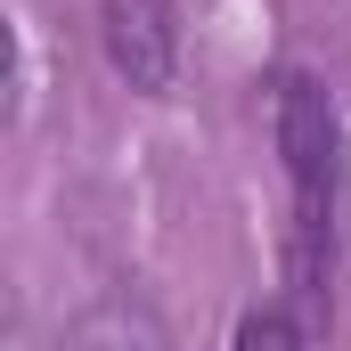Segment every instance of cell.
Masks as SVG:
<instances>
[{
	"instance_id": "cell-4",
	"label": "cell",
	"mask_w": 351,
	"mask_h": 351,
	"mask_svg": "<svg viewBox=\"0 0 351 351\" xmlns=\"http://www.w3.org/2000/svg\"><path fill=\"white\" fill-rule=\"evenodd\" d=\"M82 351H164V335L139 319V311H106L82 327Z\"/></svg>"
},
{
	"instance_id": "cell-1",
	"label": "cell",
	"mask_w": 351,
	"mask_h": 351,
	"mask_svg": "<svg viewBox=\"0 0 351 351\" xmlns=\"http://www.w3.org/2000/svg\"><path fill=\"white\" fill-rule=\"evenodd\" d=\"M278 156L294 188V221H286V278L311 327H327L335 302V229H343V123L319 74H286L278 82Z\"/></svg>"
},
{
	"instance_id": "cell-2",
	"label": "cell",
	"mask_w": 351,
	"mask_h": 351,
	"mask_svg": "<svg viewBox=\"0 0 351 351\" xmlns=\"http://www.w3.org/2000/svg\"><path fill=\"white\" fill-rule=\"evenodd\" d=\"M98 49L131 90L164 98L180 74V16L172 0H98Z\"/></svg>"
},
{
	"instance_id": "cell-3",
	"label": "cell",
	"mask_w": 351,
	"mask_h": 351,
	"mask_svg": "<svg viewBox=\"0 0 351 351\" xmlns=\"http://www.w3.org/2000/svg\"><path fill=\"white\" fill-rule=\"evenodd\" d=\"M237 351H311V319H294L286 302H254L237 319Z\"/></svg>"
}]
</instances>
